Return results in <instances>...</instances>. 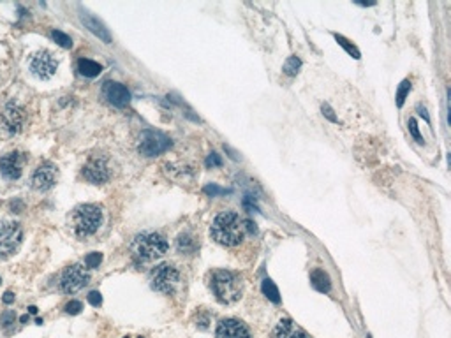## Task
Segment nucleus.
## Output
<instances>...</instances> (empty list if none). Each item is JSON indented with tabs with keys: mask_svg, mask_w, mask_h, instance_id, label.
Masks as SVG:
<instances>
[{
	"mask_svg": "<svg viewBox=\"0 0 451 338\" xmlns=\"http://www.w3.org/2000/svg\"><path fill=\"white\" fill-rule=\"evenodd\" d=\"M125 338H129V337H125Z\"/></svg>",
	"mask_w": 451,
	"mask_h": 338,
	"instance_id": "a19ab883",
	"label": "nucleus"
},
{
	"mask_svg": "<svg viewBox=\"0 0 451 338\" xmlns=\"http://www.w3.org/2000/svg\"><path fill=\"white\" fill-rule=\"evenodd\" d=\"M139 338H143V337H139Z\"/></svg>",
	"mask_w": 451,
	"mask_h": 338,
	"instance_id": "ea45409f",
	"label": "nucleus"
},
{
	"mask_svg": "<svg viewBox=\"0 0 451 338\" xmlns=\"http://www.w3.org/2000/svg\"><path fill=\"white\" fill-rule=\"evenodd\" d=\"M102 224V208L97 205H79L71 215V227L76 236L86 238L99 231Z\"/></svg>",
	"mask_w": 451,
	"mask_h": 338,
	"instance_id": "20e7f679",
	"label": "nucleus"
},
{
	"mask_svg": "<svg viewBox=\"0 0 451 338\" xmlns=\"http://www.w3.org/2000/svg\"><path fill=\"white\" fill-rule=\"evenodd\" d=\"M212 238L224 247H236L245 238V222L235 212H222L210 227Z\"/></svg>",
	"mask_w": 451,
	"mask_h": 338,
	"instance_id": "f257e3e1",
	"label": "nucleus"
},
{
	"mask_svg": "<svg viewBox=\"0 0 451 338\" xmlns=\"http://www.w3.org/2000/svg\"><path fill=\"white\" fill-rule=\"evenodd\" d=\"M335 41L339 42V44L342 46V48L346 49V51L349 53V55L353 56V58H356V60H358L360 56H362V55H360V51H358V48H356V46H354V44H351V42L347 41L346 37H342V35H339V33H335Z\"/></svg>",
	"mask_w": 451,
	"mask_h": 338,
	"instance_id": "b1692460",
	"label": "nucleus"
},
{
	"mask_svg": "<svg viewBox=\"0 0 451 338\" xmlns=\"http://www.w3.org/2000/svg\"><path fill=\"white\" fill-rule=\"evenodd\" d=\"M78 71L79 74L86 76V78H95L102 72V65L97 62H93L90 58H79L78 60Z\"/></svg>",
	"mask_w": 451,
	"mask_h": 338,
	"instance_id": "6ab92c4d",
	"label": "nucleus"
},
{
	"mask_svg": "<svg viewBox=\"0 0 451 338\" xmlns=\"http://www.w3.org/2000/svg\"><path fill=\"white\" fill-rule=\"evenodd\" d=\"M56 69H58V60L55 58L51 51L48 49H41L30 58V71L32 74L37 76L39 79H49L55 76Z\"/></svg>",
	"mask_w": 451,
	"mask_h": 338,
	"instance_id": "1a4fd4ad",
	"label": "nucleus"
},
{
	"mask_svg": "<svg viewBox=\"0 0 451 338\" xmlns=\"http://www.w3.org/2000/svg\"><path fill=\"white\" fill-rule=\"evenodd\" d=\"M0 282H2V279H0Z\"/></svg>",
	"mask_w": 451,
	"mask_h": 338,
	"instance_id": "58836bf2",
	"label": "nucleus"
},
{
	"mask_svg": "<svg viewBox=\"0 0 451 338\" xmlns=\"http://www.w3.org/2000/svg\"><path fill=\"white\" fill-rule=\"evenodd\" d=\"M102 95H104V99L108 100L109 104L118 106V108L127 106L129 100H131V92L122 83H116V81H106L102 85Z\"/></svg>",
	"mask_w": 451,
	"mask_h": 338,
	"instance_id": "4468645a",
	"label": "nucleus"
},
{
	"mask_svg": "<svg viewBox=\"0 0 451 338\" xmlns=\"http://www.w3.org/2000/svg\"><path fill=\"white\" fill-rule=\"evenodd\" d=\"M171 145H173L171 139L164 132L146 129L139 134L138 152L143 157H155V155H160V153H164L166 150H169Z\"/></svg>",
	"mask_w": 451,
	"mask_h": 338,
	"instance_id": "39448f33",
	"label": "nucleus"
},
{
	"mask_svg": "<svg viewBox=\"0 0 451 338\" xmlns=\"http://www.w3.org/2000/svg\"><path fill=\"white\" fill-rule=\"evenodd\" d=\"M300 67H302V60L298 56H289L284 63V74L287 76H296L300 71Z\"/></svg>",
	"mask_w": 451,
	"mask_h": 338,
	"instance_id": "4be33fe9",
	"label": "nucleus"
},
{
	"mask_svg": "<svg viewBox=\"0 0 451 338\" xmlns=\"http://www.w3.org/2000/svg\"><path fill=\"white\" fill-rule=\"evenodd\" d=\"M409 132L413 134V138L416 139L418 143H423V138H422V134H420V129H418V123L414 118L409 120Z\"/></svg>",
	"mask_w": 451,
	"mask_h": 338,
	"instance_id": "7c9ffc66",
	"label": "nucleus"
},
{
	"mask_svg": "<svg viewBox=\"0 0 451 338\" xmlns=\"http://www.w3.org/2000/svg\"><path fill=\"white\" fill-rule=\"evenodd\" d=\"M11 210L14 213H21L23 212V203L19 199H16V201H12L11 203Z\"/></svg>",
	"mask_w": 451,
	"mask_h": 338,
	"instance_id": "72a5a7b5",
	"label": "nucleus"
},
{
	"mask_svg": "<svg viewBox=\"0 0 451 338\" xmlns=\"http://www.w3.org/2000/svg\"><path fill=\"white\" fill-rule=\"evenodd\" d=\"M0 122L5 132L18 134L25 123V109L16 100H7L0 109Z\"/></svg>",
	"mask_w": 451,
	"mask_h": 338,
	"instance_id": "6e6552de",
	"label": "nucleus"
},
{
	"mask_svg": "<svg viewBox=\"0 0 451 338\" xmlns=\"http://www.w3.org/2000/svg\"><path fill=\"white\" fill-rule=\"evenodd\" d=\"M102 263V254L101 252H90L88 256L85 257V264L86 268H99V264Z\"/></svg>",
	"mask_w": 451,
	"mask_h": 338,
	"instance_id": "a878e982",
	"label": "nucleus"
},
{
	"mask_svg": "<svg viewBox=\"0 0 451 338\" xmlns=\"http://www.w3.org/2000/svg\"><path fill=\"white\" fill-rule=\"evenodd\" d=\"M176 249L180 254H192L196 250V242L189 234H180L176 240Z\"/></svg>",
	"mask_w": 451,
	"mask_h": 338,
	"instance_id": "aec40b11",
	"label": "nucleus"
},
{
	"mask_svg": "<svg viewBox=\"0 0 451 338\" xmlns=\"http://www.w3.org/2000/svg\"><path fill=\"white\" fill-rule=\"evenodd\" d=\"M28 312H30V314H37V307H34V305L28 307Z\"/></svg>",
	"mask_w": 451,
	"mask_h": 338,
	"instance_id": "e433bc0d",
	"label": "nucleus"
},
{
	"mask_svg": "<svg viewBox=\"0 0 451 338\" xmlns=\"http://www.w3.org/2000/svg\"><path fill=\"white\" fill-rule=\"evenodd\" d=\"M166 250H168V240L162 234L153 233V231L136 234L134 240L131 242V254L139 263H146V261H153L164 256Z\"/></svg>",
	"mask_w": 451,
	"mask_h": 338,
	"instance_id": "f03ea898",
	"label": "nucleus"
},
{
	"mask_svg": "<svg viewBox=\"0 0 451 338\" xmlns=\"http://www.w3.org/2000/svg\"><path fill=\"white\" fill-rule=\"evenodd\" d=\"M210 287H212L213 294L220 303L231 305L235 301L242 298L243 284L236 273L228 272V270H215L210 279Z\"/></svg>",
	"mask_w": 451,
	"mask_h": 338,
	"instance_id": "7ed1b4c3",
	"label": "nucleus"
},
{
	"mask_svg": "<svg viewBox=\"0 0 451 338\" xmlns=\"http://www.w3.org/2000/svg\"><path fill=\"white\" fill-rule=\"evenodd\" d=\"M2 301H4L5 305H11L12 301H14V294H12L11 291H7V293H4V296H2Z\"/></svg>",
	"mask_w": 451,
	"mask_h": 338,
	"instance_id": "f704fd0d",
	"label": "nucleus"
},
{
	"mask_svg": "<svg viewBox=\"0 0 451 338\" xmlns=\"http://www.w3.org/2000/svg\"><path fill=\"white\" fill-rule=\"evenodd\" d=\"M90 282V275L81 264H72L69 266L62 275V282H60V287H62L63 293L67 294H74L78 291H81L86 284Z\"/></svg>",
	"mask_w": 451,
	"mask_h": 338,
	"instance_id": "9d476101",
	"label": "nucleus"
},
{
	"mask_svg": "<svg viewBox=\"0 0 451 338\" xmlns=\"http://www.w3.org/2000/svg\"><path fill=\"white\" fill-rule=\"evenodd\" d=\"M220 164H222V160H220V157L217 155L215 152L210 153L208 159H206V166H208V167H219Z\"/></svg>",
	"mask_w": 451,
	"mask_h": 338,
	"instance_id": "2f4dec72",
	"label": "nucleus"
},
{
	"mask_svg": "<svg viewBox=\"0 0 451 338\" xmlns=\"http://www.w3.org/2000/svg\"><path fill=\"white\" fill-rule=\"evenodd\" d=\"M217 338H250V333L242 321L224 319L217 326Z\"/></svg>",
	"mask_w": 451,
	"mask_h": 338,
	"instance_id": "2eb2a0df",
	"label": "nucleus"
},
{
	"mask_svg": "<svg viewBox=\"0 0 451 338\" xmlns=\"http://www.w3.org/2000/svg\"><path fill=\"white\" fill-rule=\"evenodd\" d=\"M23 242V227L14 220H0V254L9 256L19 249Z\"/></svg>",
	"mask_w": 451,
	"mask_h": 338,
	"instance_id": "0eeeda50",
	"label": "nucleus"
},
{
	"mask_svg": "<svg viewBox=\"0 0 451 338\" xmlns=\"http://www.w3.org/2000/svg\"><path fill=\"white\" fill-rule=\"evenodd\" d=\"M79 19H81V23L85 25V28H88L90 32L95 35V37H99L101 41H104L106 44H109L111 42V33H109V30L106 28V25L102 21H99L95 16L92 14V12L85 11V9H81V12H79Z\"/></svg>",
	"mask_w": 451,
	"mask_h": 338,
	"instance_id": "dca6fc26",
	"label": "nucleus"
},
{
	"mask_svg": "<svg viewBox=\"0 0 451 338\" xmlns=\"http://www.w3.org/2000/svg\"><path fill=\"white\" fill-rule=\"evenodd\" d=\"M273 338H307V335L291 319H282L273 331Z\"/></svg>",
	"mask_w": 451,
	"mask_h": 338,
	"instance_id": "f3484780",
	"label": "nucleus"
},
{
	"mask_svg": "<svg viewBox=\"0 0 451 338\" xmlns=\"http://www.w3.org/2000/svg\"><path fill=\"white\" fill-rule=\"evenodd\" d=\"M19 323H23V324L28 323V316H21V317H19Z\"/></svg>",
	"mask_w": 451,
	"mask_h": 338,
	"instance_id": "4c0bfd02",
	"label": "nucleus"
},
{
	"mask_svg": "<svg viewBox=\"0 0 451 338\" xmlns=\"http://www.w3.org/2000/svg\"><path fill=\"white\" fill-rule=\"evenodd\" d=\"M150 282H152L150 286H152L153 291H159V293H164V294H171L180 282V272L173 266V264L162 263L152 270V279H150Z\"/></svg>",
	"mask_w": 451,
	"mask_h": 338,
	"instance_id": "423d86ee",
	"label": "nucleus"
},
{
	"mask_svg": "<svg viewBox=\"0 0 451 338\" xmlns=\"http://www.w3.org/2000/svg\"><path fill=\"white\" fill-rule=\"evenodd\" d=\"M25 153L12 150L0 157V175L4 176L9 182H14L21 176L23 173V164H25Z\"/></svg>",
	"mask_w": 451,
	"mask_h": 338,
	"instance_id": "9b49d317",
	"label": "nucleus"
},
{
	"mask_svg": "<svg viewBox=\"0 0 451 338\" xmlns=\"http://www.w3.org/2000/svg\"><path fill=\"white\" fill-rule=\"evenodd\" d=\"M16 321V314L12 312V310H5L2 316H0V326L4 328V330H7V328H11L12 324H14Z\"/></svg>",
	"mask_w": 451,
	"mask_h": 338,
	"instance_id": "bb28decb",
	"label": "nucleus"
},
{
	"mask_svg": "<svg viewBox=\"0 0 451 338\" xmlns=\"http://www.w3.org/2000/svg\"><path fill=\"white\" fill-rule=\"evenodd\" d=\"M83 176H85V180H88L90 183H95V185H101V183L108 182L109 166L106 157H101V155L90 157L88 162L83 166Z\"/></svg>",
	"mask_w": 451,
	"mask_h": 338,
	"instance_id": "f8f14e48",
	"label": "nucleus"
},
{
	"mask_svg": "<svg viewBox=\"0 0 451 338\" xmlns=\"http://www.w3.org/2000/svg\"><path fill=\"white\" fill-rule=\"evenodd\" d=\"M418 113H420V116H423V118H425V120H427V122H429V123H430V116H429V113H427V109H425V108H423V106H422V104L418 106Z\"/></svg>",
	"mask_w": 451,
	"mask_h": 338,
	"instance_id": "c9c22d12",
	"label": "nucleus"
},
{
	"mask_svg": "<svg viewBox=\"0 0 451 338\" xmlns=\"http://www.w3.org/2000/svg\"><path fill=\"white\" fill-rule=\"evenodd\" d=\"M51 39L58 46H62V48H65V49L72 48V39L69 37L67 33H63L62 30H51Z\"/></svg>",
	"mask_w": 451,
	"mask_h": 338,
	"instance_id": "5701e85b",
	"label": "nucleus"
},
{
	"mask_svg": "<svg viewBox=\"0 0 451 338\" xmlns=\"http://www.w3.org/2000/svg\"><path fill=\"white\" fill-rule=\"evenodd\" d=\"M411 92V81H402L400 83V86H399V92H397V104L399 106H402L404 104V100H406V97H407V93Z\"/></svg>",
	"mask_w": 451,
	"mask_h": 338,
	"instance_id": "393cba45",
	"label": "nucleus"
},
{
	"mask_svg": "<svg viewBox=\"0 0 451 338\" xmlns=\"http://www.w3.org/2000/svg\"><path fill=\"white\" fill-rule=\"evenodd\" d=\"M229 190L226 189H220V187H217L215 183H212V185H206L205 187V194H208V196L215 197V196H222V194H228Z\"/></svg>",
	"mask_w": 451,
	"mask_h": 338,
	"instance_id": "c756f323",
	"label": "nucleus"
},
{
	"mask_svg": "<svg viewBox=\"0 0 451 338\" xmlns=\"http://www.w3.org/2000/svg\"><path fill=\"white\" fill-rule=\"evenodd\" d=\"M86 300H88V303L92 307H101L102 305V294L99 293V291H92V293H88Z\"/></svg>",
	"mask_w": 451,
	"mask_h": 338,
	"instance_id": "c85d7f7f",
	"label": "nucleus"
},
{
	"mask_svg": "<svg viewBox=\"0 0 451 338\" xmlns=\"http://www.w3.org/2000/svg\"><path fill=\"white\" fill-rule=\"evenodd\" d=\"M56 182V166L53 162H41L37 166V169L32 175V189L44 192L49 190Z\"/></svg>",
	"mask_w": 451,
	"mask_h": 338,
	"instance_id": "ddd939ff",
	"label": "nucleus"
},
{
	"mask_svg": "<svg viewBox=\"0 0 451 338\" xmlns=\"http://www.w3.org/2000/svg\"><path fill=\"white\" fill-rule=\"evenodd\" d=\"M261 291H263V294H265V296L268 298L270 301H273V303H280L279 289H277V286H275V284H273L270 279H265V280H263Z\"/></svg>",
	"mask_w": 451,
	"mask_h": 338,
	"instance_id": "412c9836",
	"label": "nucleus"
},
{
	"mask_svg": "<svg viewBox=\"0 0 451 338\" xmlns=\"http://www.w3.org/2000/svg\"><path fill=\"white\" fill-rule=\"evenodd\" d=\"M321 109H323V115H325V116H326V118H328V120H330V122H335V123H337V122H339V120H337V116H335V115H333V109H332V108H330V106H328V104H323V106H321Z\"/></svg>",
	"mask_w": 451,
	"mask_h": 338,
	"instance_id": "473e14b6",
	"label": "nucleus"
},
{
	"mask_svg": "<svg viewBox=\"0 0 451 338\" xmlns=\"http://www.w3.org/2000/svg\"><path fill=\"white\" fill-rule=\"evenodd\" d=\"M310 282H312V287L319 293H330L332 289V280H330L328 273L323 272V270H314L312 275H310Z\"/></svg>",
	"mask_w": 451,
	"mask_h": 338,
	"instance_id": "a211bd4d",
	"label": "nucleus"
},
{
	"mask_svg": "<svg viewBox=\"0 0 451 338\" xmlns=\"http://www.w3.org/2000/svg\"><path fill=\"white\" fill-rule=\"evenodd\" d=\"M81 310H83V305H81V301H78V300L69 301L67 305H65V312L71 314V316H76V314H79Z\"/></svg>",
	"mask_w": 451,
	"mask_h": 338,
	"instance_id": "cd10ccee",
	"label": "nucleus"
}]
</instances>
